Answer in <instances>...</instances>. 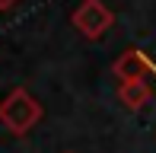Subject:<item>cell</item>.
<instances>
[{
  "label": "cell",
  "mask_w": 156,
  "mask_h": 153,
  "mask_svg": "<svg viewBox=\"0 0 156 153\" xmlns=\"http://www.w3.org/2000/svg\"><path fill=\"white\" fill-rule=\"evenodd\" d=\"M41 118V105L35 102V96L29 89H13L3 102H0V121L10 134H26L29 128H35Z\"/></svg>",
  "instance_id": "obj_1"
},
{
  "label": "cell",
  "mask_w": 156,
  "mask_h": 153,
  "mask_svg": "<svg viewBox=\"0 0 156 153\" xmlns=\"http://www.w3.org/2000/svg\"><path fill=\"white\" fill-rule=\"evenodd\" d=\"M112 23H115V13H112L102 0H83L73 10V26L86 38H102Z\"/></svg>",
  "instance_id": "obj_2"
},
{
  "label": "cell",
  "mask_w": 156,
  "mask_h": 153,
  "mask_svg": "<svg viewBox=\"0 0 156 153\" xmlns=\"http://www.w3.org/2000/svg\"><path fill=\"white\" fill-rule=\"evenodd\" d=\"M115 76L121 83H137V80H144L147 70H150V58H147L140 48H127V51L121 54V58L115 61Z\"/></svg>",
  "instance_id": "obj_3"
},
{
  "label": "cell",
  "mask_w": 156,
  "mask_h": 153,
  "mask_svg": "<svg viewBox=\"0 0 156 153\" xmlns=\"http://www.w3.org/2000/svg\"><path fill=\"white\" fill-rule=\"evenodd\" d=\"M118 99H121V105L131 109V112L144 109V102H150V86H147V80L121 83V86H118Z\"/></svg>",
  "instance_id": "obj_4"
},
{
  "label": "cell",
  "mask_w": 156,
  "mask_h": 153,
  "mask_svg": "<svg viewBox=\"0 0 156 153\" xmlns=\"http://www.w3.org/2000/svg\"><path fill=\"white\" fill-rule=\"evenodd\" d=\"M19 0H0V10H10V6H16Z\"/></svg>",
  "instance_id": "obj_5"
},
{
  "label": "cell",
  "mask_w": 156,
  "mask_h": 153,
  "mask_svg": "<svg viewBox=\"0 0 156 153\" xmlns=\"http://www.w3.org/2000/svg\"><path fill=\"white\" fill-rule=\"evenodd\" d=\"M67 153H70V150H67Z\"/></svg>",
  "instance_id": "obj_6"
}]
</instances>
